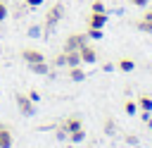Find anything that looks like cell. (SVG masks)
<instances>
[{
	"mask_svg": "<svg viewBox=\"0 0 152 148\" xmlns=\"http://www.w3.org/2000/svg\"><path fill=\"white\" fill-rule=\"evenodd\" d=\"M21 57H24L26 64H33V62H43V60H45V55H43L40 50H36V48H26V50L21 53Z\"/></svg>",
	"mask_w": 152,
	"mask_h": 148,
	"instance_id": "4",
	"label": "cell"
},
{
	"mask_svg": "<svg viewBox=\"0 0 152 148\" xmlns=\"http://www.w3.org/2000/svg\"><path fill=\"white\" fill-rule=\"evenodd\" d=\"M126 115H135V103H126Z\"/></svg>",
	"mask_w": 152,
	"mask_h": 148,
	"instance_id": "19",
	"label": "cell"
},
{
	"mask_svg": "<svg viewBox=\"0 0 152 148\" xmlns=\"http://www.w3.org/2000/svg\"><path fill=\"white\" fill-rule=\"evenodd\" d=\"M119 69H121V72H133V69H135V62H133V60H121V62H119Z\"/></svg>",
	"mask_w": 152,
	"mask_h": 148,
	"instance_id": "12",
	"label": "cell"
},
{
	"mask_svg": "<svg viewBox=\"0 0 152 148\" xmlns=\"http://www.w3.org/2000/svg\"><path fill=\"white\" fill-rule=\"evenodd\" d=\"M88 43V33H71L64 41V50H81Z\"/></svg>",
	"mask_w": 152,
	"mask_h": 148,
	"instance_id": "2",
	"label": "cell"
},
{
	"mask_svg": "<svg viewBox=\"0 0 152 148\" xmlns=\"http://www.w3.org/2000/svg\"><path fill=\"white\" fill-rule=\"evenodd\" d=\"M88 38H95V41L102 38V29H93V26H90V29H88Z\"/></svg>",
	"mask_w": 152,
	"mask_h": 148,
	"instance_id": "16",
	"label": "cell"
},
{
	"mask_svg": "<svg viewBox=\"0 0 152 148\" xmlns=\"http://www.w3.org/2000/svg\"><path fill=\"white\" fill-rule=\"evenodd\" d=\"M40 2H43V0H26V5H28V7H38Z\"/></svg>",
	"mask_w": 152,
	"mask_h": 148,
	"instance_id": "21",
	"label": "cell"
},
{
	"mask_svg": "<svg viewBox=\"0 0 152 148\" xmlns=\"http://www.w3.org/2000/svg\"><path fill=\"white\" fill-rule=\"evenodd\" d=\"M69 76H71L74 81H83V79H86V74H83L81 64H78V67H71V69H69Z\"/></svg>",
	"mask_w": 152,
	"mask_h": 148,
	"instance_id": "11",
	"label": "cell"
},
{
	"mask_svg": "<svg viewBox=\"0 0 152 148\" xmlns=\"http://www.w3.org/2000/svg\"><path fill=\"white\" fill-rule=\"evenodd\" d=\"M138 103H140V107H142L145 112H150V110H152V98H140Z\"/></svg>",
	"mask_w": 152,
	"mask_h": 148,
	"instance_id": "15",
	"label": "cell"
},
{
	"mask_svg": "<svg viewBox=\"0 0 152 148\" xmlns=\"http://www.w3.org/2000/svg\"><path fill=\"white\" fill-rule=\"evenodd\" d=\"M17 107H19V112L24 115V117H31L33 112H36V107H33V100L31 98H26V95H17Z\"/></svg>",
	"mask_w": 152,
	"mask_h": 148,
	"instance_id": "3",
	"label": "cell"
},
{
	"mask_svg": "<svg viewBox=\"0 0 152 148\" xmlns=\"http://www.w3.org/2000/svg\"><path fill=\"white\" fill-rule=\"evenodd\" d=\"M104 24H107V14H104V12H90L88 26H93V29H104Z\"/></svg>",
	"mask_w": 152,
	"mask_h": 148,
	"instance_id": "6",
	"label": "cell"
},
{
	"mask_svg": "<svg viewBox=\"0 0 152 148\" xmlns=\"http://www.w3.org/2000/svg\"><path fill=\"white\" fill-rule=\"evenodd\" d=\"M2 19H7V5L0 0V21H2Z\"/></svg>",
	"mask_w": 152,
	"mask_h": 148,
	"instance_id": "18",
	"label": "cell"
},
{
	"mask_svg": "<svg viewBox=\"0 0 152 148\" xmlns=\"http://www.w3.org/2000/svg\"><path fill=\"white\" fill-rule=\"evenodd\" d=\"M69 138H71L74 143H78V141H83V138H86V131H83V129H76V131H71V134H69Z\"/></svg>",
	"mask_w": 152,
	"mask_h": 148,
	"instance_id": "14",
	"label": "cell"
},
{
	"mask_svg": "<svg viewBox=\"0 0 152 148\" xmlns=\"http://www.w3.org/2000/svg\"><path fill=\"white\" fill-rule=\"evenodd\" d=\"M78 55H81V62H88V64H93L95 60H97V53H95V48H90L88 43L78 50Z\"/></svg>",
	"mask_w": 152,
	"mask_h": 148,
	"instance_id": "7",
	"label": "cell"
},
{
	"mask_svg": "<svg viewBox=\"0 0 152 148\" xmlns=\"http://www.w3.org/2000/svg\"><path fill=\"white\" fill-rule=\"evenodd\" d=\"M142 19H152V10H147V14H145Z\"/></svg>",
	"mask_w": 152,
	"mask_h": 148,
	"instance_id": "23",
	"label": "cell"
},
{
	"mask_svg": "<svg viewBox=\"0 0 152 148\" xmlns=\"http://www.w3.org/2000/svg\"><path fill=\"white\" fill-rule=\"evenodd\" d=\"M135 26H138L140 31H147V33H152V19H140Z\"/></svg>",
	"mask_w": 152,
	"mask_h": 148,
	"instance_id": "13",
	"label": "cell"
},
{
	"mask_svg": "<svg viewBox=\"0 0 152 148\" xmlns=\"http://www.w3.org/2000/svg\"><path fill=\"white\" fill-rule=\"evenodd\" d=\"M131 2H133V5H135V7H145V5H147V2H150V0H131Z\"/></svg>",
	"mask_w": 152,
	"mask_h": 148,
	"instance_id": "20",
	"label": "cell"
},
{
	"mask_svg": "<svg viewBox=\"0 0 152 148\" xmlns=\"http://www.w3.org/2000/svg\"><path fill=\"white\" fill-rule=\"evenodd\" d=\"M64 14H66V10H64V5H62V2H55V5L48 10V14H45V21H43L45 36H50V33L57 29V24L64 19Z\"/></svg>",
	"mask_w": 152,
	"mask_h": 148,
	"instance_id": "1",
	"label": "cell"
},
{
	"mask_svg": "<svg viewBox=\"0 0 152 148\" xmlns=\"http://www.w3.org/2000/svg\"><path fill=\"white\" fill-rule=\"evenodd\" d=\"M28 98H31V100H33V103H36V100H38V98H40V93H36V91H31V93H28Z\"/></svg>",
	"mask_w": 152,
	"mask_h": 148,
	"instance_id": "22",
	"label": "cell"
},
{
	"mask_svg": "<svg viewBox=\"0 0 152 148\" xmlns=\"http://www.w3.org/2000/svg\"><path fill=\"white\" fill-rule=\"evenodd\" d=\"M93 12H104V2L95 0V2H93Z\"/></svg>",
	"mask_w": 152,
	"mask_h": 148,
	"instance_id": "17",
	"label": "cell"
},
{
	"mask_svg": "<svg viewBox=\"0 0 152 148\" xmlns=\"http://www.w3.org/2000/svg\"><path fill=\"white\" fill-rule=\"evenodd\" d=\"M28 69L33 72V74H48V62L43 60V62H33V64H28Z\"/></svg>",
	"mask_w": 152,
	"mask_h": 148,
	"instance_id": "10",
	"label": "cell"
},
{
	"mask_svg": "<svg viewBox=\"0 0 152 148\" xmlns=\"http://www.w3.org/2000/svg\"><path fill=\"white\" fill-rule=\"evenodd\" d=\"M76 129H83V127H81V119H76V117H71V119H66V122L62 124V131H66V134H71V131H76Z\"/></svg>",
	"mask_w": 152,
	"mask_h": 148,
	"instance_id": "9",
	"label": "cell"
},
{
	"mask_svg": "<svg viewBox=\"0 0 152 148\" xmlns=\"http://www.w3.org/2000/svg\"><path fill=\"white\" fill-rule=\"evenodd\" d=\"M12 134H10V129H5V127H0V148H12Z\"/></svg>",
	"mask_w": 152,
	"mask_h": 148,
	"instance_id": "8",
	"label": "cell"
},
{
	"mask_svg": "<svg viewBox=\"0 0 152 148\" xmlns=\"http://www.w3.org/2000/svg\"><path fill=\"white\" fill-rule=\"evenodd\" d=\"M62 57H64V67H66V69L81 64V55H78V50H64Z\"/></svg>",
	"mask_w": 152,
	"mask_h": 148,
	"instance_id": "5",
	"label": "cell"
}]
</instances>
